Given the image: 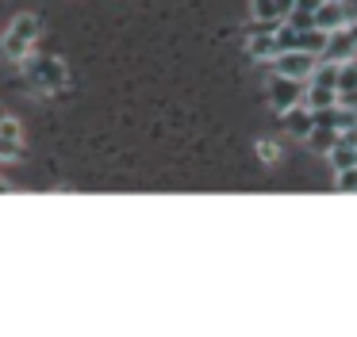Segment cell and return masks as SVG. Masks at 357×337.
<instances>
[{"label": "cell", "mask_w": 357, "mask_h": 337, "mask_svg": "<svg viewBox=\"0 0 357 337\" xmlns=\"http://www.w3.org/2000/svg\"><path fill=\"white\" fill-rule=\"evenodd\" d=\"M24 138L20 134H0V161H20L24 157Z\"/></svg>", "instance_id": "10"}, {"label": "cell", "mask_w": 357, "mask_h": 337, "mask_svg": "<svg viewBox=\"0 0 357 337\" xmlns=\"http://www.w3.org/2000/svg\"><path fill=\"white\" fill-rule=\"evenodd\" d=\"M250 4H254V19H261V23H280L277 0H250Z\"/></svg>", "instance_id": "12"}, {"label": "cell", "mask_w": 357, "mask_h": 337, "mask_svg": "<svg viewBox=\"0 0 357 337\" xmlns=\"http://www.w3.org/2000/svg\"><path fill=\"white\" fill-rule=\"evenodd\" d=\"M257 157H261L265 165H273V161L280 157V146L273 142V138H261V142H257Z\"/></svg>", "instance_id": "14"}, {"label": "cell", "mask_w": 357, "mask_h": 337, "mask_svg": "<svg viewBox=\"0 0 357 337\" xmlns=\"http://www.w3.org/2000/svg\"><path fill=\"white\" fill-rule=\"evenodd\" d=\"M0 191H12V184H8V180H0Z\"/></svg>", "instance_id": "17"}, {"label": "cell", "mask_w": 357, "mask_h": 337, "mask_svg": "<svg viewBox=\"0 0 357 337\" xmlns=\"http://www.w3.org/2000/svg\"><path fill=\"white\" fill-rule=\"evenodd\" d=\"M4 115H8V111H4V107H0V119H4Z\"/></svg>", "instance_id": "18"}, {"label": "cell", "mask_w": 357, "mask_h": 337, "mask_svg": "<svg viewBox=\"0 0 357 337\" xmlns=\"http://www.w3.org/2000/svg\"><path fill=\"white\" fill-rule=\"evenodd\" d=\"M20 77L39 96H58L70 84V69H66L62 58H54V54H35V50L27 58H20Z\"/></svg>", "instance_id": "1"}, {"label": "cell", "mask_w": 357, "mask_h": 337, "mask_svg": "<svg viewBox=\"0 0 357 337\" xmlns=\"http://www.w3.org/2000/svg\"><path fill=\"white\" fill-rule=\"evenodd\" d=\"M338 138H342V130H334V127H323V123H315V130L307 134V146L315 153H331L334 146H338Z\"/></svg>", "instance_id": "8"}, {"label": "cell", "mask_w": 357, "mask_h": 337, "mask_svg": "<svg viewBox=\"0 0 357 337\" xmlns=\"http://www.w3.org/2000/svg\"><path fill=\"white\" fill-rule=\"evenodd\" d=\"M303 104H307L311 111H319V107H334L338 104V88H326V84L307 81V88H303Z\"/></svg>", "instance_id": "7"}, {"label": "cell", "mask_w": 357, "mask_h": 337, "mask_svg": "<svg viewBox=\"0 0 357 337\" xmlns=\"http://www.w3.org/2000/svg\"><path fill=\"white\" fill-rule=\"evenodd\" d=\"M334 188H338V191H357V165L334 168Z\"/></svg>", "instance_id": "13"}, {"label": "cell", "mask_w": 357, "mask_h": 337, "mask_svg": "<svg viewBox=\"0 0 357 337\" xmlns=\"http://www.w3.org/2000/svg\"><path fill=\"white\" fill-rule=\"evenodd\" d=\"M326 161H331L334 168H349V165H357V146H354V142H346V138H338V146H334V150L326 153Z\"/></svg>", "instance_id": "9"}, {"label": "cell", "mask_w": 357, "mask_h": 337, "mask_svg": "<svg viewBox=\"0 0 357 337\" xmlns=\"http://www.w3.org/2000/svg\"><path fill=\"white\" fill-rule=\"evenodd\" d=\"M39 35H43V19H39V15L20 12L16 19H12L8 35L0 38V58H4V61L27 58V54L35 50V42H39Z\"/></svg>", "instance_id": "2"}, {"label": "cell", "mask_w": 357, "mask_h": 337, "mask_svg": "<svg viewBox=\"0 0 357 337\" xmlns=\"http://www.w3.org/2000/svg\"><path fill=\"white\" fill-rule=\"evenodd\" d=\"M303 88H307V81H292V77H280V73H273L265 81V96H269V107L277 115L296 107V104H303Z\"/></svg>", "instance_id": "3"}, {"label": "cell", "mask_w": 357, "mask_h": 337, "mask_svg": "<svg viewBox=\"0 0 357 337\" xmlns=\"http://www.w3.org/2000/svg\"><path fill=\"white\" fill-rule=\"evenodd\" d=\"M280 123H284V130L292 138H303V142H307V134L315 130V111H311L307 104H296V107H288V111H280Z\"/></svg>", "instance_id": "6"}, {"label": "cell", "mask_w": 357, "mask_h": 337, "mask_svg": "<svg viewBox=\"0 0 357 337\" xmlns=\"http://www.w3.org/2000/svg\"><path fill=\"white\" fill-rule=\"evenodd\" d=\"M273 73L280 77H292V81H311V73L319 69V54H307V50H284L269 61Z\"/></svg>", "instance_id": "4"}, {"label": "cell", "mask_w": 357, "mask_h": 337, "mask_svg": "<svg viewBox=\"0 0 357 337\" xmlns=\"http://www.w3.org/2000/svg\"><path fill=\"white\" fill-rule=\"evenodd\" d=\"M349 88H357V61L354 58L338 61V92H349Z\"/></svg>", "instance_id": "11"}, {"label": "cell", "mask_w": 357, "mask_h": 337, "mask_svg": "<svg viewBox=\"0 0 357 337\" xmlns=\"http://www.w3.org/2000/svg\"><path fill=\"white\" fill-rule=\"evenodd\" d=\"M354 4H346V0H323V4L315 8V27L319 31H342V27H349L354 23Z\"/></svg>", "instance_id": "5"}, {"label": "cell", "mask_w": 357, "mask_h": 337, "mask_svg": "<svg viewBox=\"0 0 357 337\" xmlns=\"http://www.w3.org/2000/svg\"><path fill=\"white\" fill-rule=\"evenodd\" d=\"M277 8H280V19H284V15L296 8V0H277Z\"/></svg>", "instance_id": "16"}, {"label": "cell", "mask_w": 357, "mask_h": 337, "mask_svg": "<svg viewBox=\"0 0 357 337\" xmlns=\"http://www.w3.org/2000/svg\"><path fill=\"white\" fill-rule=\"evenodd\" d=\"M338 104H342V107H354V111H357V88H349V92H338Z\"/></svg>", "instance_id": "15"}]
</instances>
